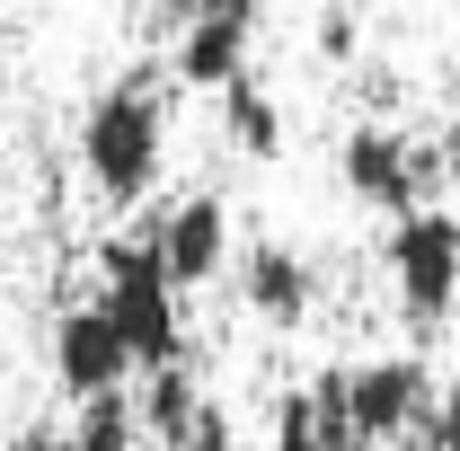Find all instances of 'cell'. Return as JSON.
Segmentation results:
<instances>
[{
    "mask_svg": "<svg viewBox=\"0 0 460 451\" xmlns=\"http://www.w3.org/2000/svg\"><path fill=\"white\" fill-rule=\"evenodd\" d=\"M160 160H169V107H160V89H151V80L98 89V107L80 115V169H89V195H98V204H151Z\"/></svg>",
    "mask_w": 460,
    "mask_h": 451,
    "instance_id": "6da1fadb",
    "label": "cell"
},
{
    "mask_svg": "<svg viewBox=\"0 0 460 451\" xmlns=\"http://www.w3.org/2000/svg\"><path fill=\"white\" fill-rule=\"evenodd\" d=\"M98 301H107V319L124 328V354H133V372H160V363H186V292L169 283V266L151 257V239L142 230H124L98 248Z\"/></svg>",
    "mask_w": 460,
    "mask_h": 451,
    "instance_id": "7a4b0ae2",
    "label": "cell"
},
{
    "mask_svg": "<svg viewBox=\"0 0 460 451\" xmlns=\"http://www.w3.org/2000/svg\"><path fill=\"white\" fill-rule=\"evenodd\" d=\"M381 266H390V292H399V319L416 337H434L460 310V213L452 204H407L381 239Z\"/></svg>",
    "mask_w": 460,
    "mask_h": 451,
    "instance_id": "3957f363",
    "label": "cell"
},
{
    "mask_svg": "<svg viewBox=\"0 0 460 451\" xmlns=\"http://www.w3.org/2000/svg\"><path fill=\"white\" fill-rule=\"evenodd\" d=\"M434 407V372L416 354H372V363H345V416H354V443L363 451H390V443H416Z\"/></svg>",
    "mask_w": 460,
    "mask_h": 451,
    "instance_id": "277c9868",
    "label": "cell"
},
{
    "mask_svg": "<svg viewBox=\"0 0 460 451\" xmlns=\"http://www.w3.org/2000/svg\"><path fill=\"white\" fill-rule=\"evenodd\" d=\"M142 239H151V257L169 266L177 292H204V283L230 275V204L213 186H195V195H177V204H151V213H142Z\"/></svg>",
    "mask_w": 460,
    "mask_h": 451,
    "instance_id": "5b68a950",
    "label": "cell"
},
{
    "mask_svg": "<svg viewBox=\"0 0 460 451\" xmlns=\"http://www.w3.org/2000/svg\"><path fill=\"white\" fill-rule=\"evenodd\" d=\"M337 177H345V195L363 213H390V222L407 204H434V160L407 142L399 124H354L345 151H337Z\"/></svg>",
    "mask_w": 460,
    "mask_h": 451,
    "instance_id": "8992f818",
    "label": "cell"
},
{
    "mask_svg": "<svg viewBox=\"0 0 460 451\" xmlns=\"http://www.w3.org/2000/svg\"><path fill=\"white\" fill-rule=\"evenodd\" d=\"M239 310L257 319V328H310V310H319V266L292 248V239H257V248H239Z\"/></svg>",
    "mask_w": 460,
    "mask_h": 451,
    "instance_id": "52a82bcc",
    "label": "cell"
},
{
    "mask_svg": "<svg viewBox=\"0 0 460 451\" xmlns=\"http://www.w3.org/2000/svg\"><path fill=\"white\" fill-rule=\"evenodd\" d=\"M54 381L71 398H98L133 381V354H124V328L107 319V301H71L54 319Z\"/></svg>",
    "mask_w": 460,
    "mask_h": 451,
    "instance_id": "ba28073f",
    "label": "cell"
},
{
    "mask_svg": "<svg viewBox=\"0 0 460 451\" xmlns=\"http://www.w3.org/2000/svg\"><path fill=\"white\" fill-rule=\"evenodd\" d=\"M248 27H257V18H222V9H195V18L177 27L169 71L186 80V89H230V80L248 71Z\"/></svg>",
    "mask_w": 460,
    "mask_h": 451,
    "instance_id": "9c48e42d",
    "label": "cell"
},
{
    "mask_svg": "<svg viewBox=\"0 0 460 451\" xmlns=\"http://www.w3.org/2000/svg\"><path fill=\"white\" fill-rule=\"evenodd\" d=\"M222 98V133H230V151H248V160H275L284 151V98L257 80V71H239L230 89H213Z\"/></svg>",
    "mask_w": 460,
    "mask_h": 451,
    "instance_id": "30bf717a",
    "label": "cell"
},
{
    "mask_svg": "<svg viewBox=\"0 0 460 451\" xmlns=\"http://www.w3.org/2000/svg\"><path fill=\"white\" fill-rule=\"evenodd\" d=\"M204 407V390H195V372L186 363H160V372H142V398H133V416H142V443L169 451L177 434H186V416Z\"/></svg>",
    "mask_w": 460,
    "mask_h": 451,
    "instance_id": "8fae6325",
    "label": "cell"
},
{
    "mask_svg": "<svg viewBox=\"0 0 460 451\" xmlns=\"http://www.w3.org/2000/svg\"><path fill=\"white\" fill-rule=\"evenodd\" d=\"M71 443H80V451H142V416H133V398H124V390L80 398V416H71Z\"/></svg>",
    "mask_w": 460,
    "mask_h": 451,
    "instance_id": "7c38bea8",
    "label": "cell"
},
{
    "mask_svg": "<svg viewBox=\"0 0 460 451\" xmlns=\"http://www.w3.org/2000/svg\"><path fill=\"white\" fill-rule=\"evenodd\" d=\"M169 451H239V425H230V407H222V398H204Z\"/></svg>",
    "mask_w": 460,
    "mask_h": 451,
    "instance_id": "4fadbf2b",
    "label": "cell"
},
{
    "mask_svg": "<svg viewBox=\"0 0 460 451\" xmlns=\"http://www.w3.org/2000/svg\"><path fill=\"white\" fill-rule=\"evenodd\" d=\"M416 451H460V381H434V407L416 425Z\"/></svg>",
    "mask_w": 460,
    "mask_h": 451,
    "instance_id": "5bb4252c",
    "label": "cell"
},
{
    "mask_svg": "<svg viewBox=\"0 0 460 451\" xmlns=\"http://www.w3.org/2000/svg\"><path fill=\"white\" fill-rule=\"evenodd\" d=\"M266 451H328L319 434H310V407H301V390L275 407V434H266Z\"/></svg>",
    "mask_w": 460,
    "mask_h": 451,
    "instance_id": "9a60e30c",
    "label": "cell"
},
{
    "mask_svg": "<svg viewBox=\"0 0 460 451\" xmlns=\"http://www.w3.org/2000/svg\"><path fill=\"white\" fill-rule=\"evenodd\" d=\"M9 451H80V443H71V434H54V425H27Z\"/></svg>",
    "mask_w": 460,
    "mask_h": 451,
    "instance_id": "2e32d148",
    "label": "cell"
},
{
    "mask_svg": "<svg viewBox=\"0 0 460 451\" xmlns=\"http://www.w3.org/2000/svg\"><path fill=\"white\" fill-rule=\"evenodd\" d=\"M133 9H142V18H160V27H186V18H195V0H133Z\"/></svg>",
    "mask_w": 460,
    "mask_h": 451,
    "instance_id": "e0dca14e",
    "label": "cell"
},
{
    "mask_svg": "<svg viewBox=\"0 0 460 451\" xmlns=\"http://www.w3.org/2000/svg\"><path fill=\"white\" fill-rule=\"evenodd\" d=\"M195 9H222V18H257L266 0H195Z\"/></svg>",
    "mask_w": 460,
    "mask_h": 451,
    "instance_id": "ac0fdd59",
    "label": "cell"
},
{
    "mask_svg": "<svg viewBox=\"0 0 460 451\" xmlns=\"http://www.w3.org/2000/svg\"><path fill=\"white\" fill-rule=\"evenodd\" d=\"M142 451H160V443H142Z\"/></svg>",
    "mask_w": 460,
    "mask_h": 451,
    "instance_id": "d6986e66",
    "label": "cell"
},
{
    "mask_svg": "<svg viewBox=\"0 0 460 451\" xmlns=\"http://www.w3.org/2000/svg\"><path fill=\"white\" fill-rule=\"evenodd\" d=\"M354 451H363V443H354Z\"/></svg>",
    "mask_w": 460,
    "mask_h": 451,
    "instance_id": "ffe728a7",
    "label": "cell"
}]
</instances>
